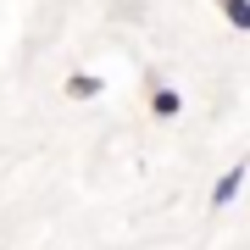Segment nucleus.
<instances>
[{"mask_svg": "<svg viewBox=\"0 0 250 250\" xmlns=\"http://www.w3.org/2000/svg\"><path fill=\"white\" fill-rule=\"evenodd\" d=\"M245 178H250V161H233L223 178H217V189H211V206H233L239 189H245Z\"/></svg>", "mask_w": 250, "mask_h": 250, "instance_id": "obj_1", "label": "nucleus"}, {"mask_svg": "<svg viewBox=\"0 0 250 250\" xmlns=\"http://www.w3.org/2000/svg\"><path fill=\"white\" fill-rule=\"evenodd\" d=\"M100 89H106V83H100L95 72H72V78H67V100H95Z\"/></svg>", "mask_w": 250, "mask_h": 250, "instance_id": "obj_3", "label": "nucleus"}, {"mask_svg": "<svg viewBox=\"0 0 250 250\" xmlns=\"http://www.w3.org/2000/svg\"><path fill=\"white\" fill-rule=\"evenodd\" d=\"M150 111L156 117H178L184 111V95L172 89V83H156V89H150Z\"/></svg>", "mask_w": 250, "mask_h": 250, "instance_id": "obj_2", "label": "nucleus"}, {"mask_svg": "<svg viewBox=\"0 0 250 250\" xmlns=\"http://www.w3.org/2000/svg\"><path fill=\"white\" fill-rule=\"evenodd\" d=\"M217 11H223V22H228V28L250 34V0H217Z\"/></svg>", "mask_w": 250, "mask_h": 250, "instance_id": "obj_4", "label": "nucleus"}]
</instances>
